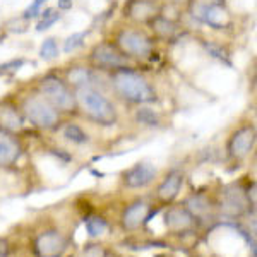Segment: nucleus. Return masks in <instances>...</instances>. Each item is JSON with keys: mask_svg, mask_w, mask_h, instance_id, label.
Here are the masks:
<instances>
[{"mask_svg": "<svg viewBox=\"0 0 257 257\" xmlns=\"http://www.w3.org/2000/svg\"><path fill=\"white\" fill-rule=\"evenodd\" d=\"M106 81H108V91L123 105H155L160 99L155 82L144 72L136 69V65L108 72Z\"/></svg>", "mask_w": 257, "mask_h": 257, "instance_id": "nucleus-1", "label": "nucleus"}, {"mask_svg": "<svg viewBox=\"0 0 257 257\" xmlns=\"http://www.w3.org/2000/svg\"><path fill=\"white\" fill-rule=\"evenodd\" d=\"M77 115L99 127H113L120 120V111L105 89L79 88L76 89Z\"/></svg>", "mask_w": 257, "mask_h": 257, "instance_id": "nucleus-2", "label": "nucleus"}, {"mask_svg": "<svg viewBox=\"0 0 257 257\" xmlns=\"http://www.w3.org/2000/svg\"><path fill=\"white\" fill-rule=\"evenodd\" d=\"M111 41L118 47L120 52L127 57L132 64H144V62L155 60L156 53V41L149 35L148 30L141 26H122L117 28L111 35Z\"/></svg>", "mask_w": 257, "mask_h": 257, "instance_id": "nucleus-3", "label": "nucleus"}, {"mask_svg": "<svg viewBox=\"0 0 257 257\" xmlns=\"http://www.w3.org/2000/svg\"><path fill=\"white\" fill-rule=\"evenodd\" d=\"M16 101H18L19 110L26 123H30L31 127L38 128V131L53 132L64 122L62 120L64 117L35 88L24 91Z\"/></svg>", "mask_w": 257, "mask_h": 257, "instance_id": "nucleus-4", "label": "nucleus"}, {"mask_svg": "<svg viewBox=\"0 0 257 257\" xmlns=\"http://www.w3.org/2000/svg\"><path fill=\"white\" fill-rule=\"evenodd\" d=\"M35 89L53 106L62 117L77 115L76 89L64 79L62 74L47 72L38 77Z\"/></svg>", "mask_w": 257, "mask_h": 257, "instance_id": "nucleus-5", "label": "nucleus"}, {"mask_svg": "<svg viewBox=\"0 0 257 257\" xmlns=\"http://www.w3.org/2000/svg\"><path fill=\"white\" fill-rule=\"evenodd\" d=\"M185 11L189 12L192 19H196L201 24H206L214 31H228L235 26V18L226 7V4H199L190 0Z\"/></svg>", "mask_w": 257, "mask_h": 257, "instance_id": "nucleus-6", "label": "nucleus"}, {"mask_svg": "<svg viewBox=\"0 0 257 257\" xmlns=\"http://www.w3.org/2000/svg\"><path fill=\"white\" fill-rule=\"evenodd\" d=\"M86 64H89L93 69L105 74L113 72L117 69L134 67L136 65L120 52L118 47L111 40H103L99 43L93 45L88 57H86Z\"/></svg>", "mask_w": 257, "mask_h": 257, "instance_id": "nucleus-7", "label": "nucleus"}, {"mask_svg": "<svg viewBox=\"0 0 257 257\" xmlns=\"http://www.w3.org/2000/svg\"><path fill=\"white\" fill-rule=\"evenodd\" d=\"M257 141V128L254 122H243L228 136L226 153L231 160L243 161L252 155Z\"/></svg>", "mask_w": 257, "mask_h": 257, "instance_id": "nucleus-8", "label": "nucleus"}, {"mask_svg": "<svg viewBox=\"0 0 257 257\" xmlns=\"http://www.w3.org/2000/svg\"><path fill=\"white\" fill-rule=\"evenodd\" d=\"M62 76H64V79L67 81L74 89L88 88V86H93V88H99V89H108L106 74L93 69L89 64H86V62L70 64L69 67L64 69Z\"/></svg>", "mask_w": 257, "mask_h": 257, "instance_id": "nucleus-9", "label": "nucleus"}, {"mask_svg": "<svg viewBox=\"0 0 257 257\" xmlns=\"http://www.w3.org/2000/svg\"><path fill=\"white\" fill-rule=\"evenodd\" d=\"M161 2L156 0H125L122 7V18L134 26H146L153 18L160 14Z\"/></svg>", "mask_w": 257, "mask_h": 257, "instance_id": "nucleus-10", "label": "nucleus"}, {"mask_svg": "<svg viewBox=\"0 0 257 257\" xmlns=\"http://www.w3.org/2000/svg\"><path fill=\"white\" fill-rule=\"evenodd\" d=\"M248 206L250 204H248V201H247L245 190L240 187V185L231 184L221 189V194H219V211H221L225 216H230V218L242 216Z\"/></svg>", "mask_w": 257, "mask_h": 257, "instance_id": "nucleus-11", "label": "nucleus"}, {"mask_svg": "<svg viewBox=\"0 0 257 257\" xmlns=\"http://www.w3.org/2000/svg\"><path fill=\"white\" fill-rule=\"evenodd\" d=\"M158 177V168L149 161H138L122 173V184L127 189H146Z\"/></svg>", "mask_w": 257, "mask_h": 257, "instance_id": "nucleus-12", "label": "nucleus"}, {"mask_svg": "<svg viewBox=\"0 0 257 257\" xmlns=\"http://www.w3.org/2000/svg\"><path fill=\"white\" fill-rule=\"evenodd\" d=\"M35 254L38 257H62L67 250V238L57 230H47L40 233L33 242Z\"/></svg>", "mask_w": 257, "mask_h": 257, "instance_id": "nucleus-13", "label": "nucleus"}, {"mask_svg": "<svg viewBox=\"0 0 257 257\" xmlns=\"http://www.w3.org/2000/svg\"><path fill=\"white\" fill-rule=\"evenodd\" d=\"M24 127H26V120L21 113L18 101L14 98L0 99V128L18 136L24 131Z\"/></svg>", "mask_w": 257, "mask_h": 257, "instance_id": "nucleus-14", "label": "nucleus"}, {"mask_svg": "<svg viewBox=\"0 0 257 257\" xmlns=\"http://www.w3.org/2000/svg\"><path fill=\"white\" fill-rule=\"evenodd\" d=\"M23 155V144L16 134L0 128V168L16 165Z\"/></svg>", "mask_w": 257, "mask_h": 257, "instance_id": "nucleus-15", "label": "nucleus"}, {"mask_svg": "<svg viewBox=\"0 0 257 257\" xmlns=\"http://www.w3.org/2000/svg\"><path fill=\"white\" fill-rule=\"evenodd\" d=\"M184 180L185 175L182 170H172V172H168L163 180L160 182L158 189H156V197L161 202H165V204L173 202L178 197V194H180L182 187H184Z\"/></svg>", "mask_w": 257, "mask_h": 257, "instance_id": "nucleus-16", "label": "nucleus"}, {"mask_svg": "<svg viewBox=\"0 0 257 257\" xmlns=\"http://www.w3.org/2000/svg\"><path fill=\"white\" fill-rule=\"evenodd\" d=\"M149 208L151 206L148 204L146 201H134L132 204H128L122 213V218H120V223H122V228L125 231H136L138 228L144 225V221H148V214H149Z\"/></svg>", "mask_w": 257, "mask_h": 257, "instance_id": "nucleus-17", "label": "nucleus"}, {"mask_svg": "<svg viewBox=\"0 0 257 257\" xmlns=\"http://www.w3.org/2000/svg\"><path fill=\"white\" fill-rule=\"evenodd\" d=\"M149 35L153 36L156 41H163V43H168V41H173L175 36L180 31V23H173L167 18H163L161 14H158L156 18H153L149 23L146 24Z\"/></svg>", "mask_w": 257, "mask_h": 257, "instance_id": "nucleus-18", "label": "nucleus"}, {"mask_svg": "<svg viewBox=\"0 0 257 257\" xmlns=\"http://www.w3.org/2000/svg\"><path fill=\"white\" fill-rule=\"evenodd\" d=\"M165 226L173 233H182L187 231L194 226L196 219L192 218V214L189 213L184 206H172L165 211Z\"/></svg>", "mask_w": 257, "mask_h": 257, "instance_id": "nucleus-19", "label": "nucleus"}, {"mask_svg": "<svg viewBox=\"0 0 257 257\" xmlns=\"http://www.w3.org/2000/svg\"><path fill=\"white\" fill-rule=\"evenodd\" d=\"M60 132V136L64 138L67 143L74 144V146H86L91 143V136L81 123L67 120V122H62L60 127L57 128Z\"/></svg>", "mask_w": 257, "mask_h": 257, "instance_id": "nucleus-20", "label": "nucleus"}, {"mask_svg": "<svg viewBox=\"0 0 257 257\" xmlns=\"http://www.w3.org/2000/svg\"><path fill=\"white\" fill-rule=\"evenodd\" d=\"M134 122L141 127L158 128L163 120H161V113L155 110L153 105H139L134 110Z\"/></svg>", "mask_w": 257, "mask_h": 257, "instance_id": "nucleus-21", "label": "nucleus"}, {"mask_svg": "<svg viewBox=\"0 0 257 257\" xmlns=\"http://www.w3.org/2000/svg\"><path fill=\"white\" fill-rule=\"evenodd\" d=\"M184 208L192 214L194 219H204L211 213V202L204 194H192L185 201Z\"/></svg>", "mask_w": 257, "mask_h": 257, "instance_id": "nucleus-22", "label": "nucleus"}, {"mask_svg": "<svg viewBox=\"0 0 257 257\" xmlns=\"http://www.w3.org/2000/svg\"><path fill=\"white\" fill-rule=\"evenodd\" d=\"M62 19V12L57 7H43L38 16V23H36L35 30L38 33H43L50 30L53 24H57Z\"/></svg>", "mask_w": 257, "mask_h": 257, "instance_id": "nucleus-23", "label": "nucleus"}, {"mask_svg": "<svg viewBox=\"0 0 257 257\" xmlns=\"http://www.w3.org/2000/svg\"><path fill=\"white\" fill-rule=\"evenodd\" d=\"M38 55L43 62H53L60 55V43L57 36H47L40 45Z\"/></svg>", "mask_w": 257, "mask_h": 257, "instance_id": "nucleus-24", "label": "nucleus"}, {"mask_svg": "<svg viewBox=\"0 0 257 257\" xmlns=\"http://www.w3.org/2000/svg\"><path fill=\"white\" fill-rule=\"evenodd\" d=\"M202 48L206 50L209 57L213 59L219 60L221 64H226V65H231V53L223 43H218V41H202Z\"/></svg>", "mask_w": 257, "mask_h": 257, "instance_id": "nucleus-25", "label": "nucleus"}, {"mask_svg": "<svg viewBox=\"0 0 257 257\" xmlns=\"http://www.w3.org/2000/svg\"><path fill=\"white\" fill-rule=\"evenodd\" d=\"M84 228L91 238H98L108 231V223L101 216H88L84 219Z\"/></svg>", "mask_w": 257, "mask_h": 257, "instance_id": "nucleus-26", "label": "nucleus"}, {"mask_svg": "<svg viewBox=\"0 0 257 257\" xmlns=\"http://www.w3.org/2000/svg\"><path fill=\"white\" fill-rule=\"evenodd\" d=\"M86 38H88V31H76L72 35H69L67 38L64 40V45H62V52L67 53H74L76 50H79L84 47L86 43Z\"/></svg>", "mask_w": 257, "mask_h": 257, "instance_id": "nucleus-27", "label": "nucleus"}, {"mask_svg": "<svg viewBox=\"0 0 257 257\" xmlns=\"http://www.w3.org/2000/svg\"><path fill=\"white\" fill-rule=\"evenodd\" d=\"M26 64H28V60L24 59V57H16V59L4 62V64H0V77L14 76V74L19 72Z\"/></svg>", "mask_w": 257, "mask_h": 257, "instance_id": "nucleus-28", "label": "nucleus"}, {"mask_svg": "<svg viewBox=\"0 0 257 257\" xmlns=\"http://www.w3.org/2000/svg\"><path fill=\"white\" fill-rule=\"evenodd\" d=\"M47 4H48V0H33L30 6H28L26 9L21 12V16H23L24 19L30 21V23H31L33 19H38L41 9H43V7L47 6Z\"/></svg>", "mask_w": 257, "mask_h": 257, "instance_id": "nucleus-29", "label": "nucleus"}, {"mask_svg": "<svg viewBox=\"0 0 257 257\" xmlns=\"http://www.w3.org/2000/svg\"><path fill=\"white\" fill-rule=\"evenodd\" d=\"M82 257H106V250L101 245H88L82 250Z\"/></svg>", "mask_w": 257, "mask_h": 257, "instance_id": "nucleus-30", "label": "nucleus"}, {"mask_svg": "<svg viewBox=\"0 0 257 257\" xmlns=\"http://www.w3.org/2000/svg\"><path fill=\"white\" fill-rule=\"evenodd\" d=\"M74 7V0H57V9L60 12H67Z\"/></svg>", "mask_w": 257, "mask_h": 257, "instance_id": "nucleus-31", "label": "nucleus"}, {"mask_svg": "<svg viewBox=\"0 0 257 257\" xmlns=\"http://www.w3.org/2000/svg\"><path fill=\"white\" fill-rule=\"evenodd\" d=\"M9 255V243L7 240L0 238V257H7Z\"/></svg>", "mask_w": 257, "mask_h": 257, "instance_id": "nucleus-32", "label": "nucleus"}, {"mask_svg": "<svg viewBox=\"0 0 257 257\" xmlns=\"http://www.w3.org/2000/svg\"><path fill=\"white\" fill-rule=\"evenodd\" d=\"M163 2H168V4H175V6H180V7H187L190 4V0H163Z\"/></svg>", "mask_w": 257, "mask_h": 257, "instance_id": "nucleus-33", "label": "nucleus"}, {"mask_svg": "<svg viewBox=\"0 0 257 257\" xmlns=\"http://www.w3.org/2000/svg\"><path fill=\"white\" fill-rule=\"evenodd\" d=\"M156 2H163V0H156Z\"/></svg>", "mask_w": 257, "mask_h": 257, "instance_id": "nucleus-34", "label": "nucleus"}]
</instances>
